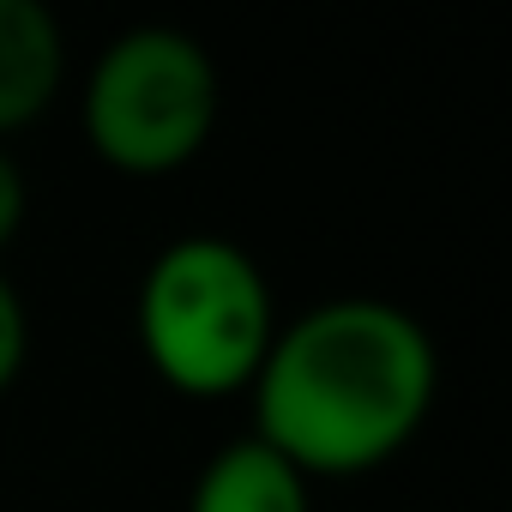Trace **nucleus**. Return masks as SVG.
Segmentation results:
<instances>
[{"label":"nucleus","mask_w":512,"mask_h":512,"mask_svg":"<svg viewBox=\"0 0 512 512\" xmlns=\"http://www.w3.org/2000/svg\"><path fill=\"white\" fill-rule=\"evenodd\" d=\"M253 440L314 476L392 464L428 422L440 356L416 314L374 296H338L278 326L253 374Z\"/></svg>","instance_id":"1"},{"label":"nucleus","mask_w":512,"mask_h":512,"mask_svg":"<svg viewBox=\"0 0 512 512\" xmlns=\"http://www.w3.org/2000/svg\"><path fill=\"white\" fill-rule=\"evenodd\" d=\"M139 350L181 398L247 392L278 338V302L253 253L223 235H181L145 266Z\"/></svg>","instance_id":"2"},{"label":"nucleus","mask_w":512,"mask_h":512,"mask_svg":"<svg viewBox=\"0 0 512 512\" xmlns=\"http://www.w3.org/2000/svg\"><path fill=\"white\" fill-rule=\"evenodd\" d=\"M223 115V79L205 43L169 25H139L115 37L85 79V133L91 151L121 175H175L187 169Z\"/></svg>","instance_id":"3"},{"label":"nucleus","mask_w":512,"mask_h":512,"mask_svg":"<svg viewBox=\"0 0 512 512\" xmlns=\"http://www.w3.org/2000/svg\"><path fill=\"white\" fill-rule=\"evenodd\" d=\"M67 79V43L49 7L0 0V139L49 115Z\"/></svg>","instance_id":"4"},{"label":"nucleus","mask_w":512,"mask_h":512,"mask_svg":"<svg viewBox=\"0 0 512 512\" xmlns=\"http://www.w3.org/2000/svg\"><path fill=\"white\" fill-rule=\"evenodd\" d=\"M187 512H314V494L290 458L260 440H235L199 470Z\"/></svg>","instance_id":"5"},{"label":"nucleus","mask_w":512,"mask_h":512,"mask_svg":"<svg viewBox=\"0 0 512 512\" xmlns=\"http://www.w3.org/2000/svg\"><path fill=\"white\" fill-rule=\"evenodd\" d=\"M25 356H31V314H25L13 278L0 272V392H13V380L25 374Z\"/></svg>","instance_id":"6"},{"label":"nucleus","mask_w":512,"mask_h":512,"mask_svg":"<svg viewBox=\"0 0 512 512\" xmlns=\"http://www.w3.org/2000/svg\"><path fill=\"white\" fill-rule=\"evenodd\" d=\"M25 211H31V187H25V169L19 157L0 145V253H7L25 229Z\"/></svg>","instance_id":"7"}]
</instances>
